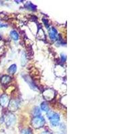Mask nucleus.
Listing matches in <instances>:
<instances>
[{
    "label": "nucleus",
    "instance_id": "obj_1",
    "mask_svg": "<svg viewBox=\"0 0 134 134\" xmlns=\"http://www.w3.org/2000/svg\"><path fill=\"white\" fill-rule=\"evenodd\" d=\"M48 118L50 120V124H51L52 126L56 127L59 124L60 116L57 113L52 112V111H50L48 113Z\"/></svg>",
    "mask_w": 134,
    "mask_h": 134
},
{
    "label": "nucleus",
    "instance_id": "obj_2",
    "mask_svg": "<svg viewBox=\"0 0 134 134\" xmlns=\"http://www.w3.org/2000/svg\"><path fill=\"white\" fill-rule=\"evenodd\" d=\"M32 125L35 128H40L44 125L45 120H44V117L41 116H37L35 117L32 119Z\"/></svg>",
    "mask_w": 134,
    "mask_h": 134
},
{
    "label": "nucleus",
    "instance_id": "obj_3",
    "mask_svg": "<svg viewBox=\"0 0 134 134\" xmlns=\"http://www.w3.org/2000/svg\"><path fill=\"white\" fill-rule=\"evenodd\" d=\"M15 117L13 114L9 113L5 117V124L8 126H10L12 124H14L15 123Z\"/></svg>",
    "mask_w": 134,
    "mask_h": 134
},
{
    "label": "nucleus",
    "instance_id": "obj_4",
    "mask_svg": "<svg viewBox=\"0 0 134 134\" xmlns=\"http://www.w3.org/2000/svg\"><path fill=\"white\" fill-rule=\"evenodd\" d=\"M49 36L52 41L57 40V31L54 27H51L49 30Z\"/></svg>",
    "mask_w": 134,
    "mask_h": 134
},
{
    "label": "nucleus",
    "instance_id": "obj_5",
    "mask_svg": "<svg viewBox=\"0 0 134 134\" xmlns=\"http://www.w3.org/2000/svg\"><path fill=\"white\" fill-rule=\"evenodd\" d=\"M9 103V99L7 95L5 94H3L0 97V104L3 107H6L7 105Z\"/></svg>",
    "mask_w": 134,
    "mask_h": 134
},
{
    "label": "nucleus",
    "instance_id": "obj_6",
    "mask_svg": "<svg viewBox=\"0 0 134 134\" xmlns=\"http://www.w3.org/2000/svg\"><path fill=\"white\" fill-rule=\"evenodd\" d=\"M18 107V103H17L16 100H12L9 105V109L12 111H15Z\"/></svg>",
    "mask_w": 134,
    "mask_h": 134
},
{
    "label": "nucleus",
    "instance_id": "obj_7",
    "mask_svg": "<svg viewBox=\"0 0 134 134\" xmlns=\"http://www.w3.org/2000/svg\"><path fill=\"white\" fill-rule=\"evenodd\" d=\"M10 36H11V38H12L14 40H15V41L18 40V39H19L18 34L17 33V32L14 30L12 31V32H10Z\"/></svg>",
    "mask_w": 134,
    "mask_h": 134
},
{
    "label": "nucleus",
    "instance_id": "obj_8",
    "mask_svg": "<svg viewBox=\"0 0 134 134\" xmlns=\"http://www.w3.org/2000/svg\"><path fill=\"white\" fill-rule=\"evenodd\" d=\"M11 79L9 76H7V75H5V76H3L1 79V82H2V84H7L10 81Z\"/></svg>",
    "mask_w": 134,
    "mask_h": 134
},
{
    "label": "nucleus",
    "instance_id": "obj_9",
    "mask_svg": "<svg viewBox=\"0 0 134 134\" xmlns=\"http://www.w3.org/2000/svg\"><path fill=\"white\" fill-rule=\"evenodd\" d=\"M17 70V66L15 64H12L8 69V71L10 74H14Z\"/></svg>",
    "mask_w": 134,
    "mask_h": 134
},
{
    "label": "nucleus",
    "instance_id": "obj_10",
    "mask_svg": "<svg viewBox=\"0 0 134 134\" xmlns=\"http://www.w3.org/2000/svg\"><path fill=\"white\" fill-rule=\"evenodd\" d=\"M33 114L34 117H37V116H40L41 114V111H40V109L38 107H35L33 111Z\"/></svg>",
    "mask_w": 134,
    "mask_h": 134
},
{
    "label": "nucleus",
    "instance_id": "obj_11",
    "mask_svg": "<svg viewBox=\"0 0 134 134\" xmlns=\"http://www.w3.org/2000/svg\"><path fill=\"white\" fill-rule=\"evenodd\" d=\"M41 108L44 111H49V108H48V106L47 103L46 102H43L41 104Z\"/></svg>",
    "mask_w": 134,
    "mask_h": 134
},
{
    "label": "nucleus",
    "instance_id": "obj_12",
    "mask_svg": "<svg viewBox=\"0 0 134 134\" xmlns=\"http://www.w3.org/2000/svg\"><path fill=\"white\" fill-rule=\"evenodd\" d=\"M21 134H32V130L30 129H24V130H21Z\"/></svg>",
    "mask_w": 134,
    "mask_h": 134
},
{
    "label": "nucleus",
    "instance_id": "obj_13",
    "mask_svg": "<svg viewBox=\"0 0 134 134\" xmlns=\"http://www.w3.org/2000/svg\"><path fill=\"white\" fill-rule=\"evenodd\" d=\"M26 7H27V8H29V9H32V10H34V9H33V7H34V8H36V6H34V5L32 3H30V2L27 3V4H26Z\"/></svg>",
    "mask_w": 134,
    "mask_h": 134
},
{
    "label": "nucleus",
    "instance_id": "obj_14",
    "mask_svg": "<svg viewBox=\"0 0 134 134\" xmlns=\"http://www.w3.org/2000/svg\"><path fill=\"white\" fill-rule=\"evenodd\" d=\"M62 60H63V61L65 60H66V55L65 54H62Z\"/></svg>",
    "mask_w": 134,
    "mask_h": 134
},
{
    "label": "nucleus",
    "instance_id": "obj_15",
    "mask_svg": "<svg viewBox=\"0 0 134 134\" xmlns=\"http://www.w3.org/2000/svg\"><path fill=\"white\" fill-rule=\"evenodd\" d=\"M41 134H52L50 132V131H44V132H43V133H42Z\"/></svg>",
    "mask_w": 134,
    "mask_h": 134
}]
</instances>
